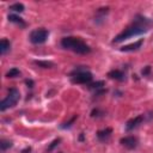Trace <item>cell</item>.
<instances>
[{
  "instance_id": "9c48e42d",
  "label": "cell",
  "mask_w": 153,
  "mask_h": 153,
  "mask_svg": "<svg viewBox=\"0 0 153 153\" xmlns=\"http://www.w3.org/2000/svg\"><path fill=\"white\" fill-rule=\"evenodd\" d=\"M108 76L111 78V79H115V80H118V81H123L124 80V73L120 69H112L108 73Z\"/></svg>"
},
{
  "instance_id": "8fae6325",
  "label": "cell",
  "mask_w": 153,
  "mask_h": 153,
  "mask_svg": "<svg viewBox=\"0 0 153 153\" xmlns=\"http://www.w3.org/2000/svg\"><path fill=\"white\" fill-rule=\"evenodd\" d=\"M10 48H11V42L7 38H2L0 42V54L5 55L10 50Z\"/></svg>"
},
{
  "instance_id": "30bf717a",
  "label": "cell",
  "mask_w": 153,
  "mask_h": 153,
  "mask_svg": "<svg viewBox=\"0 0 153 153\" xmlns=\"http://www.w3.org/2000/svg\"><path fill=\"white\" fill-rule=\"evenodd\" d=\"M111 133H112L111 128H105V129H103V130H99V131L97 133V137H98L100 141H106V140L110 137Z\"/></svg>"
},
{
  "instance_id": "52a82bcc",
  "label": "cell",
  "mask_w": 153,
  "mask_h": 153,
  "mask_svg": "<svg viewBox=\"0 0 153 153\" xmlns=\"http://www.w3.org/2000/svg\"><path fill=\"white\" fill-rule=\"evenodd\" d=\"M120 142H121L122 146H124L128 149H133L137 146V139L134 137V136H124V137L121 139Z\"/></svg>"
},
{
  "instance_id": "8992f818",
  "label": "cell",
  "mask_w": 153,
  "mask_h": 153,
  "mask_svg": "<svg viewBox=\"0 0 153 153\" xmlns=\"http://www.w3.org/2000/svg\"><path fill=\"white\" fill-rule=\"evenodd\" d=\"M143 120H145V116H143V115H139V116H136V117L129 120V121L127 122V124H126V129H127V130H133V129L137 128V127L143 122Z\"/></svg>"
},
{
  "instance_id": "9a60e30c",
  "label": "cell",
  "mask_w": 153,
  "mask_h": 153,
  "mask_svg": "<svg viewBox=\"0 0 153 153\" xmlns=\"http://www.w3.org/2000/svg\"><path fill=\"white\" fill-rule=\"evenodd\" d=\"M35 63L38 65V66H41V67H43V68H50V67L54 66V63L53 62H49V61H35Z\"/></svg>"
},
{
  "instance_id": "6da1fadb",
  "label": "cell",
  "mask_w": 153,
  "mask_h": 153,
  "mask_svg": "<svg viewBox=\"0 0 153 153\" xmlns=\"http://www.w3.org/2000/svg\"><path fill=\"white\" fill-rule=\"evenodd\" d=\"M152 20H149L148 18L143 17V16H136L134 22L127 26L122 32H120L114 39H112V43H120L124 39H128V38H131L134 36H137V35H141V33H145L148 31L149 26L152 25Z\"/></svg>"
},
{
  "instance_id": "5bb4252c",
  "label": "cell",
  "mask_w": 153,
  "mask_h": 153,
  "mask_svg": "<svg viewBox=\"0 0 153 153\" xmlns=\"http://www.w3.org/2000/svg\"><path fill=\"white\" fill-rule=\"evenodd\" d=\"M19 74H20L19 69H17V68H11V69L6 73V76H7V78H16V76H18Z\"/></svg>"
},
{
  "instance_id": "ba28073f",
  "label": "cell",
  "mask_w": 153,
  "mask_h": 153,
  "mask_svg": "<svg viewBox=\"0 0 153 153\" xmlns=\"http://www.w3.org/2000/svg\"><path fill=\"white\" fill-rule=\"evenodd\" d=\"M142 43H143V39H139L135 43H131V44H128V45L122 47L121 48V51H135V50H137V49L141 48Z\"/></svg>"
},
{
  "instance_id": "5b68a950",
  "label": "cell",
  "mask_w": 153,
  "mask_h": 153,
  "mask_svg": "<svg viewBox=\"0 0 153 153\" xmlns=\"http://www.w3.org/2000/svg\"><path fill=\"white\" fill-rule=\"evenodd\" d=\"M92 80V74L88 71H74L72 73V81L74 84H88Z\"/></svg>"
},
{
  "instance_id": "7a4b0ae2",
  "label": "cell",
  "mask_w": 153,
  "mask_h": 153,
  "mask_svg": "<svg viewBox=\"0 0 153 153\" xmlns=\"http://www.w3.org/2000/svg\"><path fill=\"white\" fill-rule=\"evenodd\" d=\"M61 45H62V48H65L67 50H71L73 53L81 54V55H86L91 51V48L82 39L78 38V37H72V36L63 37L61 39Z\"/></svg>"
},
{
  "instance_id": "7c38bea8",
  "label": "cell",
  "mask_w": 153,
  "mask_h": 153,
  "mask_svg": "<svg viewBox=\"0 0 153 153\" xmlns=\"http://www.w3.org/2000/svg\"><path fill=\"white\" fill-rule=\"evenodd\" d=\"M8 20L12 22V23H14V24H17V25H19L20 27H25V26H26L25 22H24L20 17H18V16H16V14H10V16H8Z\"/></svg>"
},
{
  "instance_id": "2e32d148",
  "label": "cell",
  "mask_w": 153,
  "mask_h": 153,
  "mask_svg": "<svg viewBox=\"0 0 153 153\" xmlns=\"http://www.w3.org/2000/svg\"><path fill=\"white\" fill-rule=\"evenodd\" d=\"M0 146H1V149H2V151H5L6 148H8V147H11V146H12V143H11V141H6V140H1V143H0Z\"/></svg>"
},
{
  "instance_id": "4fadbf2b",
  "label": "cell",
  "mask_w": 153,
  "mask_h": 153,
  "mask_svg": "<svg viewBox=\"0 0 153 153\" xmlns=\"http://www.w3.org/2000/svg\"><path fill=\"white\" fill-rule=\"evenodd\" d=\"M24 5L23 4H20V2H16V4H12L11 6H10V8L8 10H11V11H14V12H23L24 11Z\"/></svg>"
},
{
  "instance_id": "3957f363",
  "label": "cell",
  "mask_w": 153,
  "mask_h": 153,
  "mask_svg": "<svg viewBox=\"0 0 153 153\" xmlns=\"http://www.w3.org/2000/svg\"><path fill=\"white\" fill-rule=\"evenodd\" d=\"M19 97H20V94H19V91L17 88H14V87L10 88L7 96L0 103V110L1 111H5V110H7L10 108H13L18 103Z\"/></svg>"
},
{
  "instance_id": "277c9868",
  "label": "cell",
  "mask_w": 153,
  "mask_h": 153,
  "mask_svg": "<svg viewBox=\"0 0 153 153\" xmlns=\"http://www.w3.org/2000/svg\"><path fill=\"white\" fill-rule=\"evenodd\" d=\"M48 36H49V31L47 29L39 27V29H36V30L31 31L30 42L33 43V44H42L48 39Z\"/></svg>"
}]
</instances>
